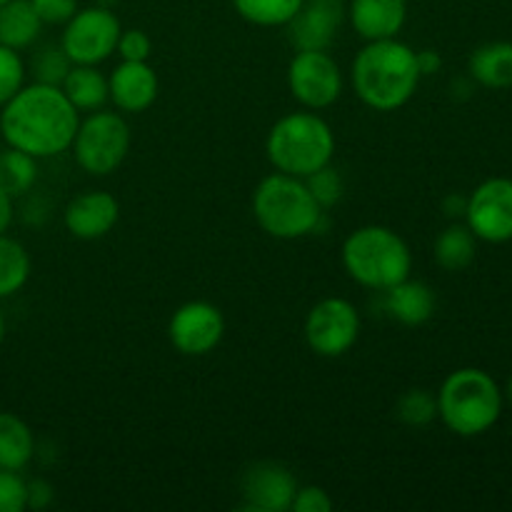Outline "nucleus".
I'll return each instance as SVG.
<instances>
[{
	"label": "nucleus",
	"instance_id": "nucleus-1",
	"mask_svg": "<svg viewBox=\"0 0 512 512\" xmlns=\"http://www.w3.org/2000/svg\"><path fill=\"white\" fill-rule=\"evenodd\" d=\"M78 110L60 85L35 83L20 88L0 113V133L10 148L33 158H53L73 145L78 133Z\"/></svg>",
	"mask_w": 512,
	"mask_h": 512
},
{
	"label": "nucleus",
	"instance_id": "nucleus-2",
	"mask_svg": "<svg viewBox=\"0 0 512 512\" xmlns=\"http://www.w3.org/2000/svg\"><path fill=\"white\" fill-rule=\"evenodd\" d=\"M420 78L415 50L398 38L368 40L350 68L355 95L378 113L403 108L418 90Z\"/></svg>",
	"mask_w": 512,
	"mask_h": 512
},
{
	"label": "nucleus",
	"instance_id": "nucleus-3",
	"mask_svg": "<svg viewBox=\"0 0 512 512\" xmlns=\"http://www.w3.org/2000/svg\"><path fill=\"white\" fill-rule=\"evenodd\" d=\"M265 155L278 173L308 178L335 155L333 128L315 110L288 113L270 128Z\"/></svg>",
	"mask_w": 512,
	"mask_h": 512
},
{
	"label": "nucleus",
	"instance_id": "nucleus-4",
	"mask_svg": "<svg viewBox=\"0 0 512 512\" xmlns=\"http://www.w3.org/2000/svg\"><path fill=\"white\" fill-rule=\"evenodd\" d=\"M340 253L345 273L370 290H388L413 273L408 243L385 225H363L353 230Z\"/></svg>",
	"mask_w": 512,
	"mask_h": 512
},
{
	"label": "nucleus",
	"instance_id": "nucleus-5",
	"mask_svg": "<svg viewBox=\"0 0 512 512\" xmlns=\"http://www.w3.org/2000/svg\"><path fill=\"white\" fill-rule=\"evenodd\" d=\"M503 393L480 368H460L438 390V418L460 438L483 435L498 423Z\"/></svg>",
	"mask_w": 512,
	"mask_h": 512
},
{
	"label": "nucleus",
	"instance_id": "nucleus-6",
	"mask_svg": "<svg viewBox=\"0 0 512 512\" xmlns=\"http://www.w3.org/2000/svg\"><path fill=\"white\" fill-rule=\"evenodd\" d=\"M255 223L278 240H298L315 233L323 208L315 203L303 178L273 173L253 193Z\"/></svg>",
	"mask_w": 512,
	"mask_h": 512
},
{
	"label": "nucleus",
	"instance_id": "nucleus-7",
	"mask_svg": "<svg viewBox=\"0 0 512 512\" xmlns=\"http://www.w3.org/2000/svg\"><path fill=\"white\" fill-rule=\"evenodd\" d=\"M75 163L90 175H110L123 165L130 150V128L123 115L108 110H93L80 120L73 138Z\"/></svg>",
	"mask_w": 512,
	"mask_h": 512
},
{
	"label": "nucleus",
	"instance_id": "nucleus-8",
	"mask_svg": "<svg viewBox=\"0 0 512 512\" xmlns=\"http://www.w3.org/2000/svg\"><path fill=\"white\" fill-rule=\"evenodd\" d=\"M120 33L123 28L113 8L90 5L75 10L73 18L65 23L60 48L73 65H98L115 53Z\"/></svg>",
	"mask_w": 512,
	"mask_h": 512
},
{
	"label": "nucleus",
	"instance_id": "nucleus-9",
	"mask_svg": "<svg viewBox=\"0 0 512 512\" xmlns=\"http://www.w3.org/2000/svg\"><path fill=\"white\" fill-rule=\"evenodd\" d=\"M305 343L320 358H343L360 338V313L350 300L325 298L305 318Z\"/></svg>",
	"mask_w": 512,
	"mask_h": 512
},
{
	"label": "nucleus",
	"instance_id": "nucleus-10",
	"mask_svg": "<svg viewBox=\"0 0 512 512\" xmlns=\"http://www.w3.org/2000/svg\"><path fill=\"white\" fill-rule=\"evenodd\" d=\"M288 88L305 110H323L343 93V73L328 50H298L288 65Z\"/></svg>",
	"mask_w": 512,
	"mask_h": 512
},
{
	"label": "nucleus",
	"instance_id": "nucleus-11",
	"mask_svg": "<svg viewBox=\"0 0 512 512\" xmlns=\"http://www.w3.org/2000/svg\"><path fill=\"white\" fill-rule=\"evenodd\" d=\"M225 335V318L218 305L208 300H190L180 305L168 323V338L178 353L188 358L213 353Z\"/></svg>",
	"mask_w": 512,
	"mask_h": 512
},
{
	"label": "nucleus",
	"instance_id": "nucleus-12",
	"mask_svg": "<svg viewBox=\"0 0 512 512\" xmlns=\"http://www.w3.org/2000/svg\"><path fill=\"white\" fill-rule=\"evenodd\" d=\"M465 220L475 238L485 243L512 240V180L490 178L468 198Z\"/></svg>",
	"mask_w": 512,
	"mask_h": 512
},
{
	"label": "nucleus",
	"instance_id": "nucleus-13",
	"mask_svg": "<svg viewBox=\"0 0 512 512\" xmlns=\"http://www.w3.org/2000/svg\"><path fill=\"white\" fill-rule=\"evenodd\" d=\"M243 510L253 512H288L298 493V480L275 460H260L243 475Z\"/></svg>",
	"mask_w": 512,
	"mask_h": 512
},
{
	"label": "nucleus",
	"instance_id": "nucleus-14",
	"mask_svg": "<svg viewBox=\"0 0 512 512\" xmlns=\"http://www.w3.org/2000/svg\"><path fill=\"white\" fill-rule=\"evenodd\" d=\"M348 8L343 0H303L285 30L295 50H328L338 38Z\"/></svg>",
	"mask_w": 512,
	"mask_h": 512
},
{
	"label": "nucleus",
	"instance_id": "nucleus-15",
	"mask_svg": "<svg viewBox=\"0 0 512 512\" xmlns=\"http://www.w3.org/2000/svg\"><path fill=\"white\" fill-rule=\"evenodd\" d=\"M120 203L105 190H85L65 208V228L78 240H100L118 225Z\"/></svg>",
	"mask_w": 512,
	"mask_h": 512
},
{
	"label": "nucleus",
	"instance_id": "nucleus-16",
	"mask_svg": "<svg viewBox=\"0 0 512 512\" xmlns=\"http://www.w3.org/2000/svg\"><path fill=\"white\" fill-rule=\"evenodd\" d=\"M158 73L148 65V60H123L108 75V95L115 108L123 113H143L158 98Z\"/></svg>",
	"mask_w": 512,
	"mask_h": 512
},
{
	"label": "nucleus",
	"instance_id": "nucleus-17",
	"mask_svg": "<svg viewBox=\"0 0 512 512\" xmlns=\"http://www.w3.org/2000/svg\"><path fill=\"white\" fill-rule=\"evenodd\" d=\"M348 18L363 40L398 38L408 18V0H350Z\"/></svg>",
	"mask_w": 512,
	"mask_h": 512
},
{
	"label": "nucleus",
	"instance_id": "nucleus-18",
	"mask_svg": "<svg viewBox=\"0 0 512 512\" xmlns=\"http://www.w3.org/2000/svg\"><path fill=\"white\" fill-rule=\"evenodd\" d=\"M383 293L385 310L390 313V318L398 320L400 325H408V328L428 323L435 313V305H438L433 288L423 280L405 278Z\"/></svg>",
	"mask_w": 512,
	"mask_h": 512
},
{
	"label": "nucleus",
	"instance_id": "nucleus-19",
	"mask_svg": "<svg viewBox=\"0 0 512 512\" xmlns=\"http://www.w3.org/2000/svg\"><path fill=\"white\" fill-rule=\"evenodd\" d=\"M65 98L75 105V110L93 113L110 100L108 78L95 65H73L60 83Z\"/></svg>",
	"mask_w": 512,
	"mask_h": 512
},
{
	"label": "nucleus",
	"instance_id": "nucleus-20",
	"mask_svg": "<svg viewBox=\"0 0 512 512\" xmlns=\"http://www.w3.org/2000/svg\"><path fill=\"white\" fill-rule=\"evenodd\" d=\"M470 78L485 88H510L512 85V43H485L473 50L468 60Z\"/></svg>",
	"mask_w": 512,
	"mask_h": 512
},
{
	"label": "nucleus",
	"instance_id": "nucleus-21",
	"mask_svg": "<svg viewBox=\"0 0 512 512\" xmlns=\"http://www.w3.org/2000/svg\"><path fill=\"white\" fill-rule=\"evenodd\" d=\"M43 20L30 0H5L0 3V45L20 50L28 48L40 35Z\"/></svg>",
	"mask_w": 512,
	"mask_h": 512
},
{
	"label": "nucleus",
	"instance_id": "nucleus-22",
	"mask_svg": "<svg viewBox=\"0 0 512 512\" xmlns=\"http://www.w3.org/2000/svg\"><path fill=\"white\" fill-rule=\"evenodd\" d=\"M35 455V438L13 413H0V470H23Z\"/></svg>",
	"mask_w": 512,
	"mask_h": 512
},
{
	"label": "nucleus",
	"instance_id": "nucleus-23",
	"mask_svg": "<svg viewBox=\"0 0 512 512\" xmlns=\"http://www.w3.org/2000/svg\"><path fill=\"white\" fill-rule=\"evenodd\" d=\"M478 245H475V235L468 225H450L435 240V260L440 268L458 273L465 270L475 260Z\"/></svg>",
	"mask_w": 512,
	"mask_h": 512
},
{
	"label": "nucleus",
	"instance_id": "nucleus-24",
	"mask_svg": "<svg viewBox=\"0 0 512 512\" xmlns=\"http://www.w3.org/2000/svg\"><path fill=\"white\" fill-rule=\"evenodd\" d=\"M235 13L258 28H285L303 0H233Z\"/></svg>",
	"mask_w": 512,
	"mask_h": 512
},
{
	"label": "nucleus",
	"instance_id": "nucleus-25",
	"mask_svg": "<svg viewBox=\"0 0 512 512\" xmlns=\"http://www.w3.org/2000/svg\"><path fill=\"white\" fill-rule=\"evenodd\" d=\"M30 278V255L18 240L0 235V298L18 293Z\"/></svg>",
	"mask_w": 512,
	"mask_h": 512
},
{
	"label": "nucleus",
	"instance_id": "nucleus-26",
	"mask_svg": "<svg viewBox=\"0 0 512 512\" xmlns=\"http://www.w3.org/2000/svg\"><path fill=\"white\" fill-rule=\"evenodd\" d=\"M38 158L33 155L23 153L18 148H10L0 155V185L8 190L10 195H23L28 193L30 188L35 185L38 180Z\"/></svg>",
	"mask_w": 512,
	"mask_h": 512
},
{
	"label": "nucleus",
	"instance_id": "nucleus-27",
	"mask_svg": "<svg viewBox=\"0 0 512 512\" xmlns=\"http://www.w3.org/2000/svg\"><path fill=\"white\" fill-rule=\"evenodd\" d=\"M395 415L410 428H425L438 418V395L425 388L405 390L395 403Z\"/></svg>",
	"mask_w": 512,
	"mask_h": 512
},
{
	"label": "nucleus",
	"instance_id": "nucleus-28",
	"mask_svg": "<svg viewBox=\"0 0 512 512\" xmlns=\"http://www.w3.org/2000/svg\"><path fill=\"white\" fill-rule=\"evenodd\" d=\"M303 180L320 208H330V205H335L340 198H343V190H345L343 175H340L333 165H325V168L315 170V173H310L308 178Z\"/></svg>",
	"mask_w": 512,
	"mask_h": 512
},
{
	"label": "nucleus",
	"instance_id": "nucleus-29",
	"mask_svg": "<svg viewBox=\"0 0 512 512\" xmlns=\"http://www.w3.org/2000/svg\"><path fill=\"white\" fill-rule=\"evenodd\" d=\"M23 80L25 65L20 60L18 50L8 48V45H0V105L8 103L23 88Z\"/></svg>",
	"mask_w": 512,
	"mask_h": 512
},
{
	"label": "nucleus",
	"instance_id": "nucleus-30",
	"mask_svg": "<svg viewBox=\"0 0 512 512\" xmlns=\"http://www.w3.org/2000/svg\"><path fill=\"white\" fill-rule=\"evenodd\" d=\"M28 508V483L18 470H0V512H23Z\"/></svg>",
	"mask_w": 512,
	"mask_h": 512
},
{
	"label": "nucleus",
	"instance_id": "nucleus-31",
	"mask_svg": "<svg viewBox=\"0 0 512 512\" xmlns=\"http://www.w3.org/2000/svg\"><path fill=\"white\" fill-rule=\"evenodd\" d=\"M115 53L123 60H138V63H143V60H148L150 53H153V40H150V35L140 28L123 30L118 38Z\"/></svg>",
	"mask_w": 512,
	"mask_h": 512
},
{
	"label": "nucleus",
	"instance_id": "nucleus-32",
	"mask_svg": "<svg viewBox=\"0 0 512 512\" xmlns=\"http://www.w3.org/2000/svg\"><path fill=\"white\" fill-rule=\"evenodd\" d=\"M70 68H73V63H70L68 55L63 53V48L43 50V55L38 58V73H40L38 83L60 85Z\"/></svg>",
	"mask_w": 512,
	"mask_h": 512
},
{
	"label": "nucleus",
	"instance_id": "nucleus-33",
	"mask_svg": "<svg viewBox=\"0 0 512 512\" xmlns=\"http://www.w3.org/2000/svg\"><path fill=\"white\" fill-rule=\"evenodd\" d=\"M43 25H65L78 10V0H30Z\"/></svg>",
	"mask_w": 512,
	"mask_h": 512
},
{
	"label": "nucleus",
	"instance_id": "nucleus-34",
	"mask_svg": "<svg viewBox=\"0 0 512 512\" xmlns=\"http://www.w3.org/2000/svg\"><path fill=\"white\" fill-rule=\"evenodd\" d=\"M295 512H330L333 510V500H330L328 490L318 488V485H305V488H298L293 498Z\"/></svg>",
	"mask_w": 512,
	"mask_h": 512
},
{
	"label": "nucleus",
	"instance_id": "nucleus-35",
	"mask_svg": "<svg viewBox=\"0 0 512 512\" xmlns=\"http://www.w3.org/2000/svg\"><path fill=\"white\" fill-rule=\"evenodd\" d=\"M53 498L55 490L50 483H45V480H33V483H28V508L43 510L53 503Z\"/></svg>",
	"mask_w": 512,
	"mask_h": 512
},
{
	"label": "nucleus",
	"instance_id": "nucleus-36",
	"mask_svg": "<svg viewBox=\"0 0 512 512\" xmlns=\"http://www.w3.org/2000/svg\"><path fill=\"white\" fill-rule=\"evenodd\" d=\"M415 60H418L420 75H435L443 68V58H440L438 50H415Z\"/></svg>",
	"mask_w": 512,
	"mask_h": 512
},
{
	"label": "nucleus",
	"instance_id": "nucleus-37",
	"mask_svg": "<svg viewBox=\"0 0 512 512\" xmlns=\"http://www.w3.org/2000/svg\"><path fill=\"white\" fill-rule=\"evenodd\" d=\"M13 223V195L0 185V235Z\"/></svg>",
	"mask_w": 512,
	"mask_h": 512
},
{
	"label": "nucleus",
	"instance_id": "nucleus-38",
	"mask_svg": "<svg viewBox=\"0 0 512 512\" xmlns=\"http://www.w3.org/2000/svg\"><path fill=\"white\" fill-rule=\"evenodd\" d=\"M465 208H468V198H463V195H458V193L448 195V198H445V203H443L445 215H450V218L465 215Z\"/></svg>",
	"mask_w": 512,
	"mask_h": 512
},
{
	"label": "nucleus",
	"instance_id": "nucleus-39",
	"mask_svg": "<svg viewBox=\"0 0 512 512\" xmlns=\"http://www.w3.org/2000/svg\"><path fill=\"white\" fill-rule=\"evenodd\" d=\"M5 338V320H3V313H0V343H3Z\"/></svg>",
	"mask_w": 512,
	"mask_h": 512
},
{
	"label": "nucleus",
	"instance_id": "nucleus-40",
	"mask_svg": "<svg viewBox=\"0 0 512 512\" xmlns=\"http://www.w3.org/2000/svg\"><path fill=\"white\" fill-rule=\"evenodd\" d=\"M115 3H118V0H98V5H103V8H113Z\"/></svg>",
	"mask_w": 512,
	"mask_h": 512
},
{
	"label": "nucleus",
	"instance_id": "nucleus-41",
	"mask_svg": "<svg viewBox=\"0 0 512 512\" xmlns=\"http://www.w3.org/2000/svg\"><path fill=\"white\" fill-rule=\"evenodd\" d=\"M508 398L512 400V378H510V383H508Z\"/></svg>",
	"mask_w": 512,
	"mask_h": 512
},
{
	"label": "nucleus",
	"instance_id": "nucleus-42",
	"mask_svg": "<svg viewBox=\"0 0 512 512\" xmlns=\"http://www.w3.org/2000/svg\"><path fill=\"white\" fill-rule=\"evenodd\" d=\"M0 3H5V0H0Z\"/></svg>",
	"mask_w": 512,
	"mask_h": 512
}]
</instances>
